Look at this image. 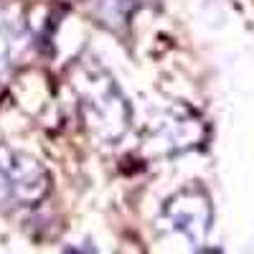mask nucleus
Wrapping results in <instances>:
<instances>
[{"instance_id":"1","label":"nucleus","mask_w":254,"mask_h":254,"mask_svg":"<svg viewBox=\"0 0 254 254\" xmlns=\"http://www.w3.org/2000/svg\"><path fill=\"white\" fill-rule=\"evenodd\" d=\"M79 104L89 130L104 142H115L125 135L130 122V107L117 84L102 71H84L79 79Z\"/></svg>"},{"instance_id":"2","label":"nucleus","mask_w":254,"mask_h":254,"mask_svg":"<svg viewBox=\"0 0 254 254\" xmlns=\"http://www.w3.org/2000/svg\"><path fill=\"white\" fill-rule=\"evenodd\" d=\"M49 190V176L38 160L0 147V198L18 206L36 203Z\"/></svg>"},{"instance_id":"3","label":"nucleus","mask_w":254,"mask_h":254,"mask_svg":"<svg viewBox=\"0 0 254 254\" xmlns=\"http://www.w3.org/2000/svg\"><path fill=\"white\" fill-rule=\"evenodd\" d=\"M160 224L171 231L183 234L188 242L201 244L208 234L211 224V206L203 190L198 188H183L176 196H171L163 206Z\"/></svg>"},{"instance_id":"4","label":"nucleus","mask_w":254,"mask_h":254,"mask_svg":"<svg viewBox=\"0 0 254 254\" xmlns=\"http://www.w3.org/2000/svg\"><path fill=\"white\" fill-rule=\"evenodd\" d=\"M203 130H201V125L198 120H193L190 115L186 117H178V115H168L163 120H158V125L153 127V135L147 142H155V145H165V150H186V147L190 145H196L201 140Z\"/></svg>"},{"instance_id":"5","label":"nucleus","mask_w":254,"mask_h":254,"mask_svg":"<svg viewBox=\"0 0 254 254\" xmlns=\"http://www.w3.org/2000/svg\"><path fill=\"white\" fill-rule=\"evenodd\" d=\"M18 41H20V31L15 23H10V20L0 23V59L8 61L18 46Z\"/></svg>"},{"instance_id":"6","label":"nucleus","mask_w":254,"mask_h":254,"mask_svg":"<svg viewBox=\"0 0 254 254\" xmlns=\"http://www.w3.org/2000/svg\"><path fill=\"white\" fill-rule=\"evenodd\" d=\"M201 254H219V252H201Z\"/></svg>"}]
</instances>
